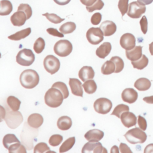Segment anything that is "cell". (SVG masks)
Returning a JSON list of instances; mask_svg holds the SVG:
<instances>
[{"label": "cell", "instance_id": "15", "mask_svg": "<svg viewBox=\"0 0 153 153\" xmlns=\"http://www.w3.org/2000/svg\"><path fill=\"white\" fill-rule=\"evenodd\" d=\"M138 97L137 92L132 88H127L124 89L121 93V98L123 100L128 103H133L135 102Z\"/></svg>", "mask_w": 153, "mask_h": 153}, {"label": "cell", "instance_id": "55", "mask_svg": "<svg viewBox=\"0 0 153 153\" xmlns=\"http://www.w3.org/2000/svg\"><path fill=\"white\" fill-rule=\"evenodd\" d=\"M137 1L144 4L145 5H149L153 2V0H137Z\"/></svg>", "mask_w": 153, "mask_h": 153}, {"label": "cell", "instance_id": "22", "mask_svg": "<svg viewBox=\"0 0 153 153\" xmlns=\"http://www.w3.org/2000/svg\"><path fill=\"white\" fill-rule=\"evenodd\" d=\"M27 122L32 128H38L43 124L44 118L41 114L33 113L28 117Z\"/></svg>", "mask_w": 153, "mask_h": 153}, {"label": "cell", "instance_id": "6", "mask_svg": "<svg viewBox=\"0 0 153 153\" xmlns=\"http://www.w3.org/2000/svg\"><path fill=\"white\" fill-rule=\"evenodd\" d=\"M4 120L8 127L11 129H14L21 124L23 122V118L22 113L18 111L7 110L4 117Z\"/></svg>", "mask_w": 153, "mask_h": 153}, {"label": "cell", "instance_id": "28", "mask_svg": "<svg viewBox=\"0 0 153 153\" xmlns=\"http://www.w3.org/2000/svg\"><path fill=\"white\" fill-rule=\"evenodd\" d=\"M13 10V5L11 2L8 0L1 1L0 15L7 16L10 14Z\"/></svg>", "mask_w": 153, "mask_h": 153}, {"label": "cell", "instance_id": "24", "mask_svg": "<svg viewBox=\"0 0 153 153\" xmlns=\"http://www.w3.org/2000/svg\"><path fill=\"white\" fill-rule=\"evenodd\" d=\"M111 48L112 46L111 43L109 42H105L97 48L96 54L99 58L105 59L110 53Z\"/></svg>", "mask_w": 153, "mask_h": 153}, {"label": "cell", "instance_id": "39", "mask_svg": "<svg viewBox=\"0 0 153 153\" xmlns=\"http://www.w3.org/2000/svg\"><path fill=\"white\" fill-rule=\"evenodd\" d=\"M42 16H45L47 18V19H48V20H49L50 22H51L54 24L60 23L65 20V19H62V18L60 17L59 16H57V14H54V13L50 14V13H46L43 14Z\"/></svg>", "mask_w": 153, "mask_h": 153}, {"label": "cell", "instance_id": "41", "mask_svg": "<svg viewBox=\"0 0 153 153\" xmlns=\"http://www.w3.org/2000/svg\"><path fill=\"white\" fill-rule=\"evenodd\" d=\"M63 140V137L60 134H53L52 135L48 140L49 144L52 146H57L60 145Z\"/></svg>", "mask_w": 153, "mask_h": 153}, {"label": "cell", "instance_id": "5", "mask_svg": "<svg viewBox=\"0 0 153 153\" xmlns=\"http://www.w3.org/2000/svg\"><path fill=\"white\" fill-rule=\"evenodd\" d=\"M126 140L131 144L143 143L146 139V134L141 128L135 127L127 131L124 134Z\"/></svg>", "mask_w": 153, "mask_h": 153}, {"label": "cell", "instance_id": "40", "mask_svg": "<svg viewBox=\"0 0 153 153\" xmlns=\"http://www.w3.org/2000/svg\"><path fill=\"white\" fill-rule=\"evenodd\" d=\"M33 152L35 153H44L47 152H51L50 148L48 146L47 143L44 142H40L35 145L34 147Z\"/></svg>", "mask_w": 153, "mask_h": 153}, {"label": "cell", "instance_id": "51", "mask_svg": "<svg viewBox=\"0 0 153 153\" xmlns=\"http://www.w3.org/2000/svg\"><path fill=\"white\" fill-rule=\"evenodd\" d=\"M150 152H153V143L148 145L144 149V153H150Z\"/></svg>", "mask_w": 153, "mask_h": 153}, {"label": "cell", "instance_id": "26", "mask_svg": "<svg viewBox=\"0 0 153 153\" xmlns=\"http://www.w3.org/2000/svg\"><path fill=\"white\" fill-rule=\"evenodd\" d=\"M151 85V81L146 78H140L137 79L134 84V86L139 91H146L148 90Z\"/></svg>", "mask_w": 153, "mask_h": 153}, {"label": "cell", "instance_id": "54", "mask_svg": "<svg viewBox=\"0 0 153 153\" xmlns=\"http://www.w3.org/2000/svg\"><path fill=\"white\" fill-rule=\"evenodd\" d=\"M111 152L112 153H118L119 152V149L118 148V147L116 145H114L112 147L111 149Z\"/></svg>", "mask_w": 153, "mask_h": 153}, {"label": "cell", "instance_id": "53", "mask_svg": "<svg viewBox=\"0 0 153 153\" xmlns=\"http://www.w3.org/2000/svg\"><path fill=\"white\" fill-rule=\"evenodd\" d=\"M143 100L149 104H153V96H147L143 98Z\"/></svg>", "mask_w": 153, "mask_h": 153}, {"label": "cell", "instance_id": "23", "mask_svg": "<svg viewBox=\"0 0 153 153\" xmlns=\"http://www.w3.org/2000/svg\"><path fill=\"white\" fill-rule=\"evenodd\" d=\"M127 58L131 61H136L142 56V47L135 46L133 49L126 51Z\"/></svg>", "mask_w": 153, "mask_h": 153}, {"label": "cell", "instance_id": "38", "mask_svg": "<svg viewBox=\"0 0 153 153\" xmlns=\"http://www.w3.org/2000/svg\"><path fill=\"white\" fill-rule=\"evenodd\" d=\"M45 45V41L43 38L39 37L35 42L33 44V50L35 53L39 54L41 53L44 49Z\"/></svg>", "mask_w": 153, "mask_h": 153}, {"label": "cell", "instance_id": "32", "mask_svg": "<svg viewBox=\"0 0 153 153\" xmlns=\"http://www.w3.org/2000/svg\"><path fill=\"white\" fill-rule=\"evenodd\" d=\"M84 91L87 94H93L97 90V85L96 82L93 79H89L84 82L82 85Z\"/></svg>", "mask_w": 153, "mask_h": 153}, {"label": "cell", "instance_id": "10", "mask_svg": "<svg viewBox=\"0 0 153 153\" xmlns=\"http://www.w3.org/2000/svg\"><path fill=\"white\" fill-rule=\"evenodd\" d=\"M43 64L45 69L51 75L56 73L60 66L59 60L53 55L47 56L44 60Z\"/></svg>", "mask_w": 153, "mask_h": 153}, {"label": "cell", "instance_id": "27", "mask_svg": "<svg viewBox=\"0 0 153 153\" xmlns=\"http://www.w3.org/2000/svg\"><path fill=\"white\" fill-rule=\"evenodd\" d=\"M30 33H31L30 27H27L23 30H21L20 31H18L11 35L8 36V38L13 41H19L29 36Z\"/></svg>", "mask_w": 153, "mask_h": 153}, {"label": "cell", "instance_id": "17", "mask_svg": "<svg viewBox=\"0 0 153 153\" xmlns=\"http://www.w3.org/2000/svg\"><path fill=\"white\" fill-rule=\"evenodd\" d=\"M102 30L104 36H109L112 35L117 30V26L115 23L111 20H106L103 22L99 27Z\"/></svg>", "mask_w": 153, "mask_h": 153}, {"label": "cell", "instance_id": "12", "mask_svg": "<svg viewBox=\"0 0 153 153\" xmlns=\"http://www.w3.org/2000/svg\"><path fill=\"white\" fill-rule=\"evenodd\" d=\"M103 33L100 27H90L86 33L88 41L93 44H99L103 40Z\"/></svg>", "mask_w": 153, "mask_h": 153}, {"label": "cell", "instance_id": "46", "mask_svg": "<svg viewBox=\"0 0 153 153\" xmlns=\"http://www.w3.org/2000/svg\"><path fill=\"white\" fill-rule=\"evenodd\" d=\"M141 30L143 34H146L148 30V20L145 16H143L140 20Z\"/></svg>", "mask_w": 153, "mask_h": 153}, {"label": "cell", "instance_id": "1", "mask_svg": "<svg viewBox=\"0 0 153 153\" xmlns=\"http://www.w3.org/2000/svg\"><path fill=\"white\" fill-rule=\"evenodd\" d=\"M4 146L8 149L10 153H26L25 147L21 144L14 134H7L2 140Z\"/></svg>", "mask_w": 153, "mask_h": 153}, {"label": "cell", "instance_id": "4", "mask_svg": "<svg viewBox=\"0 0 153 153\" xmlns=\"http://www.w3.org/2000/svg\"><path fill=\"white\" fill-rule=\"evenodd\" d=\"M27 122L25 123L23 130L20 134V138L22 143L25 146L26 148L28 150L32 149L33 147V139L37 136L38 134V130H35L30 127Z\"/></svg>", "mask_w": 153, "mask_h": 153}, {"label": "cell", "instance_id": "49", "mask_svg": "<svg viewBox=\"0 0 153 153\" xmlns=\"http://www.w3.org/2000/svg\"><path fill=\"white\" fill-rule=\"evenodd\" d=\"M120 151L121 153H124V152H132L130 148L124 143H121L120 145Z\"/></svg>", "mask_w": 153, "mask_h": 153}, {"label": "cell", "instance_id": "33", "mask_svg": "<svg viewBox=\"0 0 153 153\" xmlns=\"http://www.w3.org/2000/svg\"><path fill=\"white\" fill-rule=\"evenodd\" d=\"M76 29V25L72 22H68L63 24L59 28V31L63 34H68L73 32Z\"/></svg>", "mask_w": 153, "mask_h": 153}, {"label": "cell", "instance_id": "56", "mask_svg": "<svg viewBox=\"0 0 153 153\" xmlns=\"http://www.w3.org/2000/svg\"><path fill=\"white\" fill-rule=\"evenodd\" d=\"M149 50L152 56H153V42L149 44Z\"/></svg>", "mask_w": 153, "mask_h": 153}, {"label": "cell", "instance_id": "31", "mask_svg": "<svg viewBox=\"0 0 153 153\" xmlns=\"http://www.w3.org/2000/svg\"><path fill=\"white\" fill-rule=\"evenodd\" d=\"M7 103L10 108L14 111H17L19 109L21 104L20 100L14 96H8L7 99Z\"/></svg>", "mask_w": 153, "mask_h": 153}, {"label": "cell", "instance_id": "19", "mask_svg": "<svg viewBox=\"0 0 153 153\" xmlns=\"http://www.w3.org/2000/svg\"><path fill=\"white\" fill-rule=\"evenodd\" d=\"M69 85L70 86L72 93L77 96L82 97L83 96V90L82 85L81 81L76 78H69Z\"/></svg>", "mask_w": 153, "mask_h": 153}, {"label": "cell", "instance_id": "9", "mask_svg": "<svg viewBox=\"0 0 153 153\" xmlns=\"http://www.w3.org/2000/svg\"><path fill=\"white\" fill-rule=\"evenodd\" d=\"M146 11L145 5L139 1H133L129 4L127 15L132 19H139Z\"/></svg>", "mask_w": 153, "mask_h": 153}, {"label": "cell", "instance_id": "34", "mask_svg": "<svg viewBox=\"0 0 153 153\" xmlns=\"http://www.w3.org/2000/svg\"><path fill=\"white\" fill-rule=\"evenodd\" d=\"M75 142V137H71L67 139L60 146L59 148V152L60 153L66 152L71 149L73 146L74 145Z\"/></svg>", "mask_w": 153, "mask_h": 153}, {"label": "cell", "instance_id": "2", "mask_svg": "<svg viewBox=\"0 0 153 153\" xmlns=\"http://www.w3.org/2000/svg\"><path fill=\"white\" fill-rule=\"evenodd\" d=\"M39 81L38 74L33 69L23 71L20 76L21 85L25 88L31 89L36 87Z\"/></svg>", "mask_w": 153, "mask_h": 153}, {"label": "cell", "instance_id": "11", "mask_svg": "<svg viewBox=\"0 0 153 153\" xmlns=\"http://www.w3.org/2000/svg\"><path fill=\"white\" fill-rule=\"evenodd\" d=\"M93 106L96 112L100 114H106L112 109V103L109 99L100 97L95 100Z\"/></svg>", "mask_w": 153, "mask_h": 153}, {"label": "cell", "instance_id": "43", "mask_svg": "<svg viewBox=\"0 0 153 153\" xmlns=\"http://www.w3.org/2000/svg\"><path fill=\"white\" fill-rule=\"evenodd\" d=\"M104 6V2L102 0H97L96 2L91 6H86V10L92 13L95 10H100Z\"/></svg>", "mask_w": 153, "mask_h": 153}, {"label": "cell", "instance_id": "14", "mask_svg": "<svg viewBox=\"0 0 153 153\" xmlns=\"http://www.w3.org/2000/svg\"><path fill=\"white\" fill-rule=\"evenodd\" d=\"M120 44L121 47L126 50H130L135 47L136 38L133 34L126 33L121 36Z\"/></svg>", "mask_w": 153, "mask_h": 153}, {"label": "cell", "instance_id": "13", "mask_svg": "<svg viewBox=\"0 0 153 153\" xmlns=\"http://www.w3.org/2000/svg\"><path fill=\"white\" fill-rule=\"evenodd\" d=\"M81 152L82 153H104L108 151L105 148L103 147L101 143L89 141L83 146Z\"/></svg>", "mask_w": 153, "mask_h": 153}, {"label": "cell", "instance_id": "16", "mask_svg": "<svg viewBox=\"0 0 153 153\" xmlns=\"http://www.w3.org/2000/svg\"><path fill=\"white\" fill-rule=\"evenodd\" d=\"M121 123L127 128H130L136 124L137 118L136 115L129 111L123 112L120 117Z\"/></svg>", "mask_w": 153, "mask_h": 153}, {"label": "cell", "instance_id": "7", "mask_svg": "<svg viewBox=\"0 0 153 153\" xmlns=\"http://www.w3.org/2000/svg\"><path fill=\"white\" fill-rule=\"evenodd\" d=\"M35 61V55L30 49L21 50L16 56V62L23 66H29Z\"/></svg>", "mask_w": 153, "mask_h": 153}, {"label": "cell", "instance_id": "8", "mask_svg": "<svg viewBox=\"0 0 153 153\" xmlns=\"http://www.w3.org/2000/svg\"><path fill=\"white\" fill-rule=\"evenodd\" d=\"M72 48V45L69 41L61 39L55 44L54 46V51L60 57H66L71 54Z\"/></svg>", "mask_w": 153, "mask_h": 153}, {"label": "cell", "instance_id": "3", "mask_svg": "<svg viewBox=\"0 0 153 153\" xmlns=\"http://www.w3.org/2000/svg\"><path fill=\"white\" fill-rule=\"evenodd\" d=\"M64 99L62 93L57 88L51 87L47 91L44 96L45 103L51 108H57L62 105Z\"/></svg>", "mask_w": 153, "mask_h": 153}, {"label": "cell", "instance_id": "35", "mask_svg": "<svg viewBox=\"0 0 153 153\" xmlns=\"http://www.w3.org/2000/svg\"><path fill=\"white\" fill-rule=\"evenodd\" d=\"M51 87H54V88H57L59 90H60V91L62 93L64 99H66L68 96H69V91L68 89V87L66 85L65 83L61 82V81H57L54 82Z\"/></svg>", "mask_w": 153, "mask_h": 153}, {"label": "cell", "instance_id": "50", "mask_svg": "<svg viewBox=\"0 0 153 153\" xmlns=\"http://www.w3.org/2000/svg\"><path fill=\"white\" fill-rule=\"evenodd\" d=\"M97 0H80L81 2L85 6H91L96 2Z\"/></svg>", "mask_w": 153, "mask_h": 153}, {"label": "cell", "instance_id": "47", "mask_svg": "<svg viewBox=\"0 0 153 153\" xmlns=\"http://www.w3.org/2000/svg\"><path fill=\"white\" fill-rule=\"evenodd\" d=\"M137 124L140 128L143 131L146 130L147 128V123L144 117H142L141 115H139L137 117Z\"/></svg>", "mask_w": 153, "mask_h": 153}, {"label": "cell", "instance_id": "25", "mask_svg": "<svg viewBox=\"0 0 153 153\" xmlns=\"http://www.w3.org/2000/svg\"><path fill=\"white\" fill-rule=\"evenodd\" d=\"M72 124V120L68 116L60 117L57 122V127L61 130H67L69 129Z\"/></svg>", "mask_w": 153, "mask_h": 153}, {"label": "cell", "instance_id": "44", "mask_svg": "<svg viewBox=\"0 0 153 153\" xmlns=\"http://www.w3.org/2000/svg\"><path fill=\"white\" fill-rule=\"evenodd\" d=\"M128 0H119L118 7L121 13L122 16H124V15L128 11Z\"/></svg>", "mask_w": 153, "mask_h": 153}, {"label": "cell", "instance_id": "52", "mask_svg": "<svg viewBox=\"0 0 153 153\" xmlns=\"http://www.w3.org/2000/svg\"><path fill=\"white\" fill-rule=\"evenodd\" d=\"M57 4L60 5H65L68 4L71 0H53Z\"/></svg>", "mask_w": 153, "mask_h": 153}, {"label": "cell", "instance_id": "37", "mask_svg": "<svg viewBox=\"0 0 153 153\" xmlns=\"http://www.w3.org/2000/svg\"><path fill=\"white\" fill-rule=\"evenodd\" d=\"M111 60H112L115 65V73H119L121 72L124 68V63L123 60L118 56H113L111 57Z\"/></svg>", "mask_w": 153, "mask_h": 153}, {"label": "cell", "instance_id": "30", "mask_svg": "<svg viewBox=\"0 0 153 153\" xmlns=\"http://www.w3.org/2000/svg\"><path fill=\"white\" fill-rule=\"evenodd\" d=\"M148 57L145 54H142V56L139 60L136 61H131V63L134 68L142 70L148 65Z\"/></svg>", "mask_w": 153, "mask_h": 153}, {"label": "cell", "instance_id": "29", "mask_svg": "<svg viewBox=\"0 0 153 153\" xmlns=\"http://www.w3.org/2000/svg\"><path fill=\"white\" fill-rule=\"evenodd\" d=\"M115 65L112 60L105 62L101 68V72L103 75H109L115 71Z\"/></svg>", "mask_w": 153, "mask_h": 153}, {"label": "cell", "instance_id": "18", "mask_svg": "<svg viewBox=\"0 0 153 153\" xmlns=\"http://www.w3.org/2000/svg\"><path fill=\"white\" fill-rule=\"evenodd\" d=\"M27 19V16L25 13L23 11H17L15 12L10 17L11 23L15 26H23Z\"/></svg>", "mask_w": 153, "mask_h": 153}, {"label": "cell", "instance_id": "20", "mask_svg": "<svg viewBox=\"0 0 153 153\" xmlns=\"http://www.w3.org/2000/svg\"><path fill=\"white\" fill-rule=\"evenodd\" d=\"M78 76L82 81L92 79L94 77V71L92 67L84 66L81 68L78 72Z\"/></svg>", "mask_w": 153, "mask_h": 153}, {"label": "cell", "instance_id": "21", "mask_svg": "<svg viewBox=\"0 0 153 153\" xmlns=\"http://www.w3.org/2000/svg\"><path fill=\"white\" fill-rule=\"evenodd\" d=\"M104 136L103 131L99 129H91L84 135V137L90 142H99Z\"/></svg>", "mask_w": 153, "mask_h": 153}, {"label": "cell", "instance_id": "48", "mask_svg": "<svg viewBox=\"0 0 153 153\" xmlns=\"http://www.w3.org/2000/svg\"><path fill=\"white\" fill-rule=\"evenodd\" d=\"M47 32H48V33H49L50 35H53L54 36H57V37H60V38H63L64 36L63 33H62L60 32H59L55 28H53V27L48 28V29H47Z\"/></svg>", "mask_w": 153, "mask_h": 153}, {"label": "cell", "instance_id": "42", "mask_svg": "<svg viewBox=\"0 0 153 153\" xmlns=\"http://www.w3.org/2000/svg\"><path fill=\"white\" fill-rule=\"evenodd\" d=\"M17 11H23L27 16V19L30 18L32 14V10L30 6L27 4H20L17 8Z\"/></svg>", "mask_w": 153, "mask_h": 153}, {"label": "cell", "instance_id": "36", "mask_svg": "<svg viewBox=\"0 0 153 153\" xmlns=\"http://www.w3.org/2000/svg\"><path fill=\"white\" fill-rule=\"evenodd\" d=\"M129 111V107L124 104H120L118 105L113 110L112 112L111 115H115L118 118H120L121 114L126 111Z\"/></svg>", "mask_w": 153, "mask_h": 153}, {"label": "cell", "instance_id": "45", "mask_svg": "<svg viewBox=\"0 0 153 153\" xmlns=\"http://www.w3.org/2000/svg\"><path fill=\"white\" fill-rule=\"evenodd\" d=\"M102 20V14L100 13H96L93 14L91 17L90 21L93 25H97L100 23Z\"/></svg>", "mask_w": 153, "mask_h": 153}]
</instances>
